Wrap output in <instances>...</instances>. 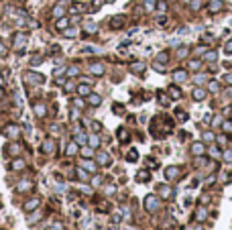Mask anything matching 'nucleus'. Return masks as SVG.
Returning a JSON list of instances; mask_svg holds the SVG:
<instances>
[{"label":"nucleus","mask_w":232,"mask_h":230,"mask_svg":"<svg viewBox=\"0 0 232 230\" xmlns=\"http://www.w3.org/2000/svg\"><path fill=\"white\" fill-rule=\"evenodd\" d=\"M145 208L149 212H157L161 208V202H159V198H155V196H147L145 198Z\"/></svg>","instance_id":"nucleus-1"},{"label":"nucleus","mask_w":232,"mask_h":230,"mask_svg":"<svg viewBox=\"0 0 232 230\" xmlns=\"http://www.w3.org/2000/svg\"><path fill=\"white\" fill-rule=\"evenodd\" d=\"M24 82H27V83H37V86H39V83H43V82H45V78H43L41 74H33V71H27V74H24Z\"/></svg>","instance_id":"nucleus-2"},{"label":"nucleus","mask_w":232,"mask_h":230,"mask_svg":"<svg viewBox=\"0 0 232 230\" xmlns=\"http://www.w3.org/2000/svg\"><path fill=\"white\" fill-rule=\"evenodd\" d=\"M2 132H4L8 138H19V134H20V128L16 126V124H8L6 128H2Z\"/></svg>","instance_id":"nucleus-3"},{"label":"nucleus","mask_w":232,"mask_h":230,"mask_svg":"<svg viewBox=\"0 0 232 230\" xmlns=\"http://www.w3.org/2000/svg\"><path fill=\"white\" fill-rule=\"evenodd\" d=\"M179 173H181V169H179V167H175V165H171V167H167V169H165V177H167L169 181L177 179Z\"/></svg>","instance_id":"nucleus-4"},{"label":"nucleus","mask_w":232,"mask_h":230,"mask_svg":"<svg viewBox=\"0 0 232 230\" xmlns=\"http://www.w3.org/2000/svg\"><path fill=\"white\" fill-rule=\"evenodd\" d=\"M157 191H159L161 198H165V200H171V198H173V190H171L169 185H165V183H161V185L157 187Z\"/></svg>","instance_id":"nucleus-5"},{"label":"nucleus","mask_w":232,"mask_h":230,"mask_svg":"<svg viewBox=\"0 0 232 230\" xmlns=\"http://www.w3.org/2000/svg\"><path fill=\"white\" fill-rule=\"evenodd\" d=\"M15 49H23L24 45H27V35L24 33H19V35H15Z\"/></svg>","instance_id":"nucleus-6"},{"label":"nucleus","mask_w":232,"mask_h":230,"mask_svg":"<svg viewBox=\"0 0 232 230\" xmlns=\"http://www.w3.org/2000/svg\"><path fill=\"white\" fill-rule=\"evenodd\" d=\"M187 79V71L185 69H177V71H173V82L175 83H181Z\"/></svg>","instance_id":"nucleus-7"},{"label":"nucleus","mask_w":232,"mask_h":230,"mask_svg":"<svg viewBox=\"0 0 232 230\" xmlns=\"http://www.w3.org/2000/svg\"><path fill=\"white\" fill-rule=\"evenodd\" d=\"M208 8H210V12H220V10L224 8V2L222 0H210Z\"/></svg>","instance_id":"nucleus-8"},{"label":"nucleus","mask_w":232,"mask_h":230,"mask_svg":"<svg viewBox=\"0 0 232 230\" xmlns=\"http://www.w3.org/2000/svg\"><path fill=\"white\" fill-rule=\"evenodd\" d=\"M51 15H53L55 19H61V16L65 15V4H63V2H61V4H57L53 10H51Z\"/></svg>","instance_id":"nucleus-9"},{"label":"nucleus","mask_w":232,"mask_h":230,"mask_svg":"<svg viewBox=\"0 0 232 230\" xmlns=\"http://www.w3.org/2000/svg\"><path fill=\"white\" fill-rule=\"evenodd\" d=\"M39 208V200L35 198V200H29L27 204H24V212H33V210H37Z\"/></svg>","instance_id":"nucleus-10"},{"label":"nucleus","mask_w":232,"mask_h":230,"mask_svg":"<svg viewBox=\"0 0 232 230\" xmlns=\"http://www.w3.org/2000/svg\"><path fill=\"white\" fill-rule=\"evenodd\" d=\"M55 151V141H51V138H49V141H45L43 143V153H53Z\"/></svg>","instance_id":"nucleus-11"},{"label":"nucleus","mask_w":232,"mask_h":230,"mask_svg":"<svg viewBox=\"0 0 232 230\" xmlns=\"http://www.w3.org/2000/svg\"><path fill=\"white\" fill-rule=\"evenodd\" d=\"M77 94H79V96H90V94H92V88H90L88 83H82V86H77Z\"/></svg>","instance_id":"nucleus-12"},{"label":"nucleus","mask_w":232,"mask_h":230,"mask_svg":"<svg viewBox=\"0 0 232 230\" xmlns=\"http://www.w3.org/2000/svg\"><path fill=\"white\" fill-rule=\"evenodd\" d=\"M29 190H33V181H20L16 185V191H29Z\"/></svg>","instance_id":"nucleus-13"},{"label":"nucleus","mask_w":232,"mask_h":230,"mask_svg":"<svg viewBox=\"0 0 232 230\" xmlns=\"http://www.w3.org/2000/svg\"><path fill=\"white\" fill-rule=\"evenodd\" d=\"M204 98H206V90H204V88H195V90H193V100L202 102Z\"/></svg>","instance_id":"nucleus-14"},{"label":"nucleus","mask_w":232,"mask_h":230,"mask_svg":"<svg viewBox=\"0 0 232 230\" xmlns=\"http://www.w3.org/2000/svg\"><path fill=\"white\" fill-rule=\"evenodd\" d=\"M90 71H92L94 75H102L104 74V67H102V63H92L90 65Z\"/></svg>","instance_id":"nucleus-15"},{"label":"nucleus","mask_w":232,"mask_h":230,"mask_svg":"<svg viewBox=\"0 0 232 230\" xmlns=\"http://www.w3.org/2000/svg\"><path fill=\"white\" fill-rule=\"evenodd\" d=\"M88 102L92 104V106H100V104H102V98L98 96V94H90V96H88Z\"/></svg>","instance_id":"nucleus-16"},{"label":"nucleus","mask_w":232,"mask_h":230,"mask_svg":"<svg viewBox=\"0 0 232 230\" xmlns=\"http://www.w3.org/2000/svg\"><path fill=\"white\" fill-rule=\"evenodd\" d=\"M45 112H47V108H45V104H35V114H37L39 118H43Z\"/></svg>","instance_id":"nucleus-17"},{"label":"nucleus","mask_w":232,"mask_h":230,"mask_svg":"<svg viewBox=\"0 0 232 230\" xmlns=\"http://www.w3.org/2000/svg\"><path fill=\"white\" fill-rule=\"evenodd\" d=\"M206 218H208V210H206V208H198V212H195V220H206Z\"/></svg>","instance_id":"nucleus-18"},{"label":"nucleus","mask_w":232,"mask_h":230,"mask_svg":"<svg viewBox=\"0 0 232 230\" xmlns=\"http://www.w3.org/2000/svg\"><path fill=\"white\" fill-rule=\"evenodd\" d=\"M169 96H171V100H179L181 98V92H179L177 86H171L169 88Z\"/></svg>","instance_id":"nucleus-19"},{"label":"nucleus","mask_w":232,"mask_h":230,"mask_svg":"<svg viewBox=\"0 0 232 230\" xmlns=\"http://www.w3.org/2000/svg\"><path fill=\"white\" fill-rule=\"evenodd\" d=\"M98 161H100L104 167H108L110 165V155H108V153H100V155H98Z\"/></svg>","instance_id":"nucleus-20"},{"label":"nucleus","mask_w":232,"mask_h":230,"mask_svg":"<svg viewBox=\"0 0 232 230\" xmlns=\"http://www.w3.org/2000/svg\"><path fill=\"white\" fill-rule=\"evenodd\" d=\"M145 67H147V65L145 63H143V61H139V63H132V74H143V71H145Z\"/></svg>","instance_id":"nucleus-21"},{"label":"nucleus","mask_w":232,"mask_h":230,"mask_svg":"<svg viewBox=\"0 0 232 230\" xmlns=\"http://www.w3.org/2000/svg\"><path fill=\"white\" fill-rule=\"evenodd\" d=\"M191 153H193V155H202V153H204V145H202V143L191 145Z\"/></svg>","instance_id":"nucleus-22"},{"label":"nucleus","mask_w":232,"mask_h":230,"mask_svg":"<svg viewBox=\"0 0 232 230\" xmlns=\"http://www.w3.org/2000/svg\"><path fill=\"white\" fill-rule=\"evenodd\" d=\"M88 143H90V147L92 149H96L98 145H100V137H98V134H92V137L88 138Z\"/></svg>","instance_id":"nucleus-23"},{"label":"nucleus","mask_w":232,"mask_h":230,"mask_svg":"<svg viewBox=\"0 0 232 230\" xmlns=\"http://www.w3.org/2000/svg\"><path fill=\"white\" fill-rule=\"evenodd\" d=\"M77 153V143H69L67 149H65V155H75Z\"/></svg>","instance_id":"nucleus-24"},{"label":"nucleus","mask_w":232,"mask_h":230,"mask_svg":"<svg viewBox=\"0 0 232 230\" xmlns=\"http://www.w3.org/2000/svg\"><path fill=\"white\" fill-rule=\"evenodd\" d=\"M84 29H86V33H96L98 31V27H96V23H86V25H84Z\"/></svg>","instance_id":"nucleus-25"},{"label":"nucleus","mask_w":232,"mask_h":230,"mask_svg":"<svg viewBox=\"0 0 232 230\" xmlns=\"http://www.w3.org/2000/svg\"><path fill=\"white\" fill-rule=\"evenodd\" d=\"M122 25H124V16H118V19H112V27H114V29H120Z\"/></svg>","instance_id":"nucleus-26"},{"label":"nucleus","mask_w":232,"mask_h":230,"mask_svg":"<svg viewBox=\"0 0 232 230\" xmlns=\"http://www.w3.org/2000/svg\"><path fill=\"white\" fill-rule=\"evenodd\" d=\"M216 51H208V53H204V61H216Z\"/></svg>","instance_id":"nucleus-27"},{"label":"nucleus","mask_w":232,"mask_h":230,"mask_svg":"<svg viewBox=\"0 0 232 230\" xmlns=\"http://www.w3.org/2000/svg\"><path fill=\"white\" fill-rule=\"evenodd\" d=\"M75 173H77V177H79V179H84V181H86L88 177H90V175H88V171H86V169H84V167H79V169H75Z\"/></svg>","instance_id":"nucleus-28"},{"label":"nucleus","mask_w":232,"mask_h":230,"mask_svg":"<svg viewBox=\"0 0 232 230\" xmlns=\"http://www.w3.org/2000/svg\"><path fill=\"white\" fill-rule=\"evenodd\" d=\"M69 25V20H67V16H61V19L57 20V29H65V27Z\"/></svg>","instance_id":"nucleus-29"},{"label":"nucleus","mask_w":232,"mask_h":230,"mask_svg":"<svg viewBox=\"0 0 232 230\" xmlns=\"http://www.w3.org/2000/svg\"><path fill=\"white\" fill-rule=\"evenodd\" d=\"M75 143H77V145H86V143H88V137H86V134H82V132H77Z\"/></svg>","instance_id":"nucleus-30"},{"label":"nucleus","mask_w":232,"mask_h":230,"mask_svg":"<svg viewBox=\"0 0 232 230\" xmlns=\"http://www.w3.org/2000/svg\"><path fill=\"white\" fill-rule=\"evenodd\" d=\"M79 74V67H77V65H71V67L67 69V78H73V75H77Z\"/></svg>","instance_id":"nucleus-31"},{"label":"nucleus","mask_w":232,"mask_h":230,"mask_svg":"<svg viewBox=\"0 0 232 230\" xmlns=\"http://www.w3.org/2000/svg\"><path fill=\"white\" fill-rule=\"evenodd\" d=\"M200 67H202V61H198V59H193V61H189V69H193V71H198Z\"/></svg>","instance_id":"nucleus-32"},{"label":"nucleus","mask_w":232,"mask_h":230,"mask_svg":"<svg viewBox=\"0 0 232 230\" xmlns=\"http://www.w3.org/2000/svg\"><path fill=\"white\" fill-rule=\"evenodd\" d=\"M10 167H12V169H24V161H20V159H15Z\"/></svg>","instance_id":"nucleus-33"},{"label":"nucleus","mask_w":232,"mask_h":230,"mask_svg":"<svg viewBox=\"0 0 232 230\" xmlns=\"http://www.w3.org/2000/svg\"><path fill=\"white\" fill-rule=\"evenodd\" d=\"M6 151H8V155H16V153L20 151V145H10Z\"/></svg>","instance_id":"nucleus-34"},{"label":"nucleus","mask_w":232,"mask_h":230,"mask_svg":"<svg viewBox=\"0 0 232 230\" xmlns=\"http://www.w3.org/2000/svg\"><path fill=\"white\" fill-rule=\"evenodd\" d=\"M65 37H69V39H73V37H77V29H65Z\"/></svg>","instance_id":"nucleus-35"},{"label":"nucleus","mask_w":232,"mask_h":230,"mask_svg":"<svg viewBox=\"0 0 232 230\" xmlns=\"http://www.w3.org/2000/svg\"><path fill=\"white\" fill-rule=\"evenodd\" d=\"M222 130L224 132H232V122H230V120H224V122H222Z\"/></svg>","instance_id":"nucleus-36"},{"label":"nucleus","mask_w":232,"mask_h":230,"mask_svg":"<svg viewBox=\"0 0 232 230\" xmlns=\"http://www.w3.org/2000/svg\"><path fill=\"white\" fill-rule=\"evenodd\" d=\"M143 2H145V8L149 10V12H151V10H155V0H143Z\"/></svg>","instance_id":"nucleus-37"},{"label":"nucleus","mask_w":232,"mask_h":230,"mask_svg":"<svg viewBox=\"0 0 232 230\" xmlns=\"http://www.w3.org/2000/svg\"><path fill=\"white\" fill-rule=\"evenodd\" d=\"M149 173H147V171H139V175H136V179H139V181H147V179H149Z\"/></svg>","instance_id":"nucleus-38"},{"label":"nucleus","mask_w":232,"mask_h":230,"mask_svg":"<svg viewBox=\"0 0 232 230\" xmlns=\"http://www.w3.org/2000/svg\"><path fill=\"white\" fill-rule=\"evenodd\" d=\"M222 159H224L226 163H232V151H224V153H222Z\"/></svg>","instance_id":"nucleus-39"},{"label":"nucleus","mask_w":232,"mask_h":230,"mask_svg":"<svg viewBox=\"0 0 232 230\" xmlns=\"http://www.w3.org/2000/svg\"><path fill=\"white\" fill-rule=\"evenodd\" d=\"M118 138H120V141H126V138H128V132H126V128H120V130H118Z\"/></svg>","instance_id":"nucleus-40"},{"label":"nucleus","mask_w":232,"mask_h":230,"mask_svg":"<svg viewBox=\"0 0 232 230\" xmlns=\"http://www.w3.org/2000/svg\"><path fill=\"white\" fill-rule=\"evenodd\" d=\"M112 110H114L116 114H122V112H124V106H122V104H114V106H112Z\"/></svg>","instance_id":"nucleus-41"},{"label":"nucleus","mask_w":232,"mask_h":230,"mask_svg":"<svg viewBox=\"0 0 232 230\" xmlns=\"http://www.w3.org/2000/svg\"><path fill=\"white\" fill-rule=\"evenodd\" d=\"M204 141H206V143L214 141V132H204Z\"/></svg>","instance_id":"nucleus-42"},{"label":"nucleus","mask_w":232,"mask_h":230,"mask_svg":"<svg viewBox=\"0 0 232 230\" xmlns=\"http://www.w3.org/2000/svg\"><path fill=\"white\" fill-rule=\"evenodd\" d=\"M157 61H159V63H163V61L167 63V53H159L157 55Z\"/></svg>","instance_id":"nucleus-43"},{"label":"nucleus","mask_w":232,"mask_h":230,"mask_svg":"<svg viewBox=\"0 0 232 230\" xmlns=\"http://www.w3.org/2000/svg\"><path fill=\"white\" fill-rule=\"evenodd\" d=\"M136 159H139V153H136V151L128 153V161H136Z\"/></svg>","instance_id":"nucleus-44"},{"label":"nucleus","mask_w":232,"mask_h":230,"mask_svg":"<svg viewBox=\"0 0 232 230\" xmlns=\"http://www.w3.org/2000/svg\"><path fill=\"white\" fill-rule=\"evenodd\" d=\"M84 167H86V169H90V171H94V169H96V165H94L92 161H84Z\"/></svg>","instance_id":"nucleus-45"},{"label":"nucleus","mask_w":232,"mask_h":230,"mask_svg":"<svg viewBox=\"0 0 232 230\" xmlns=\"http://www.w3.org/2000/svg\"><path fill=\"white\" fill-rule=\"evenodd\" d=\"M200 6H202V2H200V0H191V8H193V10H198Z\"/></svg>","instance_id":"nucleus-46"},{"label":"nucleus","mask_w":232,"mask_h":230,"mask_svg":"<svg viewBox=\"0 0 232 230\" xmlns=\"http://www.w3.org/2000/svg\"><path fill=\"white\" fill-rule=\"evenodd\" d=\"M208 88L212 90V92H218V90H220V86H218L216 82H212V83H210V86H208Z\"/></svg>","instance_id":"nucleus-47"},{"label":"nucleus","mask_w":232,"mask_h":230,"mask_svg":"<svg viewBox=\"0 0 232 230\" xmlns=\"http://www.w3.org/2000/svg\"><path fill=\"white\" fill-rule=\"evenodd\" d=\"M224 96H226V100H230V102H232V88H228L226 92H224Z\"/></svg>","instance_id":"nucleus-48"},{"label":"nucleus","mask_w":232,"mask_h":230,"mask_svg":"<svg viewBox=\"0 0 232 230\" xmlns=\"http://www.w3.org/2000/svg\"><path fill=\"white\" fill-rule=\"evenodd\" d=\"M49 230H63V224H59V222H57V224H53Z\"/></svg>","instance_id":"nucleus-49"},{"label":"nucleus","mask_w":232,"mask_h":230,"mask_svg":"<svg viewBox=\"0 0 232 230\" xmlns=\"http://www.w3.org/2000/svg\"><path fill=\"white\" fill-rule=\"evenodd\" d=\"M177 118H179V120H187V114H185V112H177Z\"/></svg>","instance_id":"nucleus-50"},{"label":"nucleus","mask_w":232,"mask_h":230,"mask_svg":"<svg viewBox=\"0 0 232 230\" xmlns=\"http://www.w3.org/2000/svg\"><path fill=\"white\" fill-rule=\"evenodd\" d=\"M224 51H226V53L230 55V53H232V43H226V47H224Z\"/></svg>","instance_id":"nucleus-51"},{"label":"nucleus","mask_w":232,"mask_h":230,"mask_svg":"<svg viewBox=\"0 0 232 230\" xmlns=\"http://www.w3.org/2000/svg\"><path fill=\"white\" fill-rule=\"evenodd\" d=\"M224 82H226V83H232V74H226V75H224Z\"/></svg>","instance_id":"nucleus-52"},{"label":"nucleus","mask_w":232,"mask_h":230,"mask_svg":"<svg viewBox=\"0 0 232 230\" xmlns=\"http://www.w3.org/2000/svg\"><path fill=\"white\" fill-rule=\"evenodd\" d=\"M195 82H198V83H202V82H206V75H195Z\"/></svg>","instance_id":"nucleus-53"},{"label":"nucleus","mask_w":232,"mask_h":230,"mask_svg":"<svg viewBox=\"0 0 232 230\" xmlns=\"http://www.w3.org/2000/svg\"><path fill=\"white\" fill-rule=\"evenodd\" d=\"M82 10V4H75V6H71V12H79Z\"/></svg>","instance_id":"nucleus-54"},{"label":"nucleus","mask_w":232,"mask_h":230,"mask_svg":"<svg viewBox=\"0 0 232 230\" xmlns=\"http://www.w3.org/2000/svg\"><path fill=\"white\" fill-rule=\"evenodd\" d=\"M82 153H84V155H88V157H90V155H92V149H90V147H86Z\"/></svg>","instance_id":"nucleus-55"},{"label":"nucleus","mask_w":232,"mask_h":230,"mask_svg":"<svg viewBox=\"0 0 232 230\" xmlns=\"http://www.w3.org/2000/svg\"><path fill=\"white\" fill-rule=\"evenodd\" d=\"M92 130L98 132V130H100V124H98V122H92Z\"/></svg>","instance_id":"nucleus-56"},{"label":"nucleus","mask_w":232,"mask_h":230,"mask_svg":"<svg viewBox=\"0 0 232 230\" xmlns=\"http://www.w3.org/2000/svg\"><path fill=\"white\" fill-rule=\"evenodd\" d=\"M112 222H116V224H118V222H120V216L114 214V216H112Z\"/></svg>","instance_id":"nucleus-57"},{"label":"nucleus","mask_w":232,"mask_h":230,"mask_svg":"<svg viewBox=\"0 0 232 230\" xmlns=\"http://www.w3.org/2000/svg\"><path fill=\"white\" fill-rule=\"evenodd\" d=\"M187 55V49H179V57H185Z\"/></svg>","instance_id":"nucleus-58"},{"label":"nucleus","mask_w":232,"mask_h":230,"mask_svg":"<svg viewBox=\"0 0 232 230\" xmlns=\"http://www.w3.org/2000/svg\"><path fill=\"white\" fill-rule=\"evenodd\" d=\"M41 63V57H33V65H39Z\"/></svg>","instance_id":"nucleus-59"},{"label":"nucleus","mask_w":232,"mask_h":230,"mask_svg":"<svg viewBox=\"0 0 232 230\" xmlns=\"http://www.w3.org/2000/svg\"><path fill=\"white\" fill-rule=\"evenodd\" d=\"M4 51H6V49H4V45L0 43V55H4Z\"/></svg>","instance_id":"nucleus-60"},{"label":"nucleus","mask_w":232,"mask_h":230,"mask_svg":"<svg viewBox=\"0 0 232 230\" xmlns=\"http://www.w3.org/2000/svg\"><path fill=\"white\" fill-rule=\"evenodd\" d=\"M181 2H191V0H181Z\"/></svg>","instance_id":"nucleus-61"},{"label":"nucleus","mask_w":232,"mask_h":230,"mask_svg":"<svg viewBox=\"0 0 232 230\" xmlns=\"http://www.w3.org/2000/svg\"><path fill=\"white\" fill-rule=\"evenodd\" d=\"M16 2H23V0H16Z\"/></svg>","instance_id":"nucleus-62"},{"label":"nucleus","mask_w":232,"mask_h":230,"mask_svg":"<svg viewBox=\"0 0 232 230\" xmlns=\"http://www.w3.org/2000/svg\"><path fill=\"white\" fill-rule=\"evenodd\" d=\"M0 2H2V0H0Z\"/></svg>","instance_id":"nucleus-63"}]
</instances>
